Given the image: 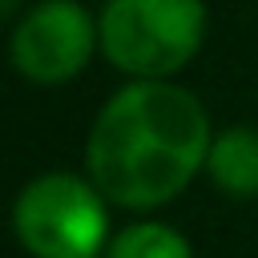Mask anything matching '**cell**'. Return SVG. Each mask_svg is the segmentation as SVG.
Here are the masks:
<instances>
[{
	"label": "cell",
	"mask_w": 258,
	"mask_h": 258,
	"mask_svg": "<svg viewBox=\"0 0 258 258\" xmlns=\"http://www.w3.org/2000/svg\"><path fill=\"white\" fill-rule=\"evenodd\" d=\"M202 101L165 81L125 85L93 121L85 169L101 198L133 210L177 198L210 157Z\"/></svg>",
	"instance_id": "cell-1"
},
{
	"label": "cell",
	"mask_w": 258,
	"mask_h": 258,
	"mask_svg": "<svg viewBox=\"0 0 258 258\" xmlns=\"http://www.w3.org/2000/svg\"><path fill=\"white\" fill-rule=\"evenodd\" d=\"M202 0H109L101 12V52L145 81L185 69L202 48Z\"/></svg>",
	"instance_id": "cell-2"
},
{
	"label": "cell",
	"mask_w": 258,
	"mask_h": 258,
	"mask_svg": "<svg viewBox=\"0 0 258 258\" xmlns=\"http://www.w3.org/2000/svg\"><path fill=\"white\" fill-rule=\"evenodd\" d=\"M16 238L36 258H97L105 242L101 189L73 173H44L16 198Z\"/></svg>",
	"instance_id": "cell-3"
},
{
	"label": "cell",
	"mask_w": 258,
	"mask_h": 258,
	"mask_svg": "<svg viewBox=\"0 0 258 258\" xmlns=\"http://www.w3.org/2000/svg\"><path fill=\"white\" fill-rule=\"evenodd\" d=\"M97 36L101 24H93L77 0H44L16 24L12 64L36 85H64L89 64Z\"/></svg>",
	"instance_id": "cell-4"
},
{
	"label": "cell",
	"mask_w": 258,
	"mask_h": 258,
	"mask_svg": "<svg viewBox=\"0 0 258 258\" xmlns=\"http://www.w3.org/2000/svg\"><path fill=\"white\" fill-rule=\"evenodd\" d=\"M206 169L218 189L234 198L258 194V129H226L214 137Z\"/></svg>",
	"instance_id": "cell-5"
},
{
	"label": "cell",
	"mask_w": 258,
	"mask_h": 258,
	"mask_svg": "<svg viewBox=\"0 0 258 258\" xmlns=\"http://www.w3.org/2000/svg\"><path fill=\"white\" fill-rule=\"evenodd\" d=\"M109 258H194L189 242L161 222H141L117 234V242L109 246Z\"/></svg>",
	"instance_id": "cell-6"
},
{
	"label": "cell",
	"mask_w": 258,
	"mask_h": 258,
	"mask_svg": "<svg viewBox=\"0 0 258 258\" xmlns=\"http://www.w3.org/2000/svg\"><path fill=\"white\" fill-rule=\"evenodd\" d=\"M4 12L12 16V12H16V0H4Z\"/></svg>",
	"instance_id": "cell-7"
}]
</instances>
